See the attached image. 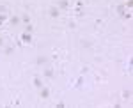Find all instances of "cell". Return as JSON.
<instances>
[{"label": "cell", "instance_id": "cell-9", "mask_svg": "<svg viewBox=\"0 0 133 108\" xmlns=\"http://www.w3.org/2000/svg\"><path fill=\"white\" fill-rule=\"evenodd\" d=\"M21 21L29 25V23H30V16H29V14H23V16H21Z\"/></svg>", "mask_w": 133, "mask_h": 108}, {"label": "cell", "instance_id": "cell-8", "mask_svg": "<svg viewBox=\"0 0 133 108\" xmlns=\"http://www.w3.org/2000/svg\"><path fill=\"white\" fill-rule=\"evenodd\" d=\"M67 0H59V7H62V9H67Z\"/></svg>", "mask_w": 133, "mask_h": 108}, {"label": "cell", "instance_id": "cell-4", "mask_svg": "<svg viewBox=\"0 0 133 108\" xmlns=\"http://www.w3.org/2000/svg\"><path fill=\"white\" fill-rule=\"evenodd\" d=\"M9 21H11V25H13V27H16V25H18V23L21 21V18L14 14V16H11V20H9Z\"/></svg>", "mask_w": 133, "mask_h": 108}, {"label": "cell", "instance_id": "cell-3", "mask_svg": "<svg viewBox=\"0 0 133 108\" xmlns=\"http://www.w3.org/2000/svg\"><path fill=\"white\" fill-rule=\"evenodd\" d=\"M48 14H50L52 18H57V16L61 14V11H59L57 7H50V11H48Z\"/></svg>", "mask_w": 133, "mask_h": 108}, {"label": "cell", "instance_id": "cell-10", "mask_svg": "<svg viewBox=\"0 0 133 108\" xmlns=\"http://www.w3.org/2000/svg\"><path fill=\"white\" fill-rule=\"evenodd\" d=\"M34 30V27L32 25H30V23H29V25H27V27H25V32H29V34H30V32H32Z\"/></svg>", "mask_w": 133, "mask_h": 108}, {"label": "cell", "instance_id": "cell-2", "mask_svg": "<svg viewBox=\"0 0 133 108\" xmlns=\"http://www.w3.org/2000/svg\"><path fill=\"white\" fill-rule=\"evenodd\" d=\"M21 43H32V36L29 32H23L21 34Z\"/></svg>", "mask_w": 133, "mask_h": 108}, {"label": "cell", "instance_id": "cell-5", "mask_svg": "<svg viewBox=\"0 0 133 108\" xmlns=\"http://www.w3.org/2000/svg\"><path fill=\"white\" fill-rule=\"evenodd\" d=\"M43 74H44L46 78H53V76H55L53 69H50V68H48V69H44V71H43Z\"/></svg>", "mask_w": 133, "mask_h": 108}, {"label": "cell", "instance_id": "cell-7", "mask_svg": "<svg viewBox=\"0 0 133 108\" xmlns=\"http://www.w3.org/2000/svg\"><path fill=\"white\" fill-rule=\"evenodd\" d=\"M35 62H37V64H39V66H43V64H46V62H48V59H46V57H43V55H41V57H37V60H35Z\"/></svg>", "mask_w": 133, "mask_h": 108}, {"label": "cell", "instance_id": "cell-11", "mask_svg": "<svg viewBox=\"0 0 133 108\" xmlns=\"http://www.w3.org/2000/svg\"><path fill=\"white\" fill-rule=\"evenodd\" d=\"M123 96H124V98H130V96H131V92H130V90H124V92H123Z\"/></svg>", "mask_w": 133, "mask_h": 108}, {"label": "cell", "instance_id": "cell-12", "mask_svg": "<svg viewBox=\"0 0 133 108\" xmlns=\"http://www.w3.org/2000/svg\"><path fill=\"white\" fill-rule=\"evenodd\" d=\"M4 21H5V14H0V25H2Z\"/></svg>", "mask_w": 133, "mask_h": 108}, {"label": "cell", "instance_id": "cell-1", "mask_svg": "<svg viewBox=\"0 0 133 108\" xmlns=\"http://www.w3.org/2000/svg\"><path fill=\"white\" fill-rule=\"evenodd\" d=\"M39 96H41L43 99H48V98H50V90H48L46 87H41V89H39Z\"/></svg>", "mask_w": 133, "mask_h": 108}, {"label": "cell", "instance_id": "cell-13", "mask_svg": "<svg viewBox=\"0 0 133 108\" xmlns=\"http://www.w3.org/2000/svg\"><path fill=\"white\" fill-rule=\"evenodd\" d=\"M0 46H4V39L2 37H0Z\"/></svg>", "mask_w": 133, "mask_h": 108}, {"label": "cell", "instance_id": "cell-6", "mask_svg": "<svg viewBox=\"0 0 133 108\" xmlns=\"http://www.w3.org/2000/svg\"><path fill=\"white\" fill-rule=\"evenodd\" d=\"M34 87H37V89H41V87H43V82H41V78H39V76H35V78H34Z\"/></svg>", "mask_w": 133, "mask_h": 108}]
</instances>
